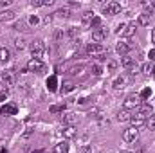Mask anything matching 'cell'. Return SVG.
Instances as JSON below:
<instances>
[{"mask_svg": "<svg viewBox=\"0 0 155 153\" xmlns=\"http://www.w3.org/2000/svg\"><path fill=\"white\" fill-rule=\"evenodd\" d=\"M31 5L33 7H41V5H45V0H33Z\"/></svg>", "mask_w": 155, "mask_h": 153, "instance_id": "cell-40", "label": "cell"}, {"mask_svg": "<svg viewBox=\"0 0 155 153\" xmlns=\"http://www.w3.org/2000/svg\"><path fill=\"white\" fill-rule=\"evenodd\" d=\"M15 16H16V13L11 11V9L0 11V24H4V22H11V20H15Z\"/></svg>", "mask_w": 155, "mask_h": 153, "instance_id": "cell-13", "label": "cell"}, {"mask_svg": "<svg viewBox=\"0 0 155 153\" xmlns=\"http://www.w3.org/2000/svg\"><path fill=\"white\" fill-rule=\"evenodd\" d=\"M141 103H143V99L139 97V94H132V96H128L126 99H124V103H123V110H135V108H139L141 106Z\"/></svg>", "mask_w": 155, "mask_h": 153, "instance_id": "cell-2", "label": "cell"}, {"mask_svg": "<svg viewBox=\"0 0 155 153\" xmlns=\"http://www.w3.org/2000/svg\"><path fill=\"white\" fill-rule=\"evenodd\" d=\"M9 60H11V50H9L7 47H0V61L5 63V61H9Z\"/></svg>", "mask_w": 155, "mask_h": 153, "instance_id": "cell-25", "label": "cell"}, {"mask_svg": "<svg viewBox=\"0 0 155 153\" xmlns=\"http://www.w3.org/2000/svg\"><path fill=\"white\" fill-rule=\"evenodd\" d=\"M92 20H94V13H92V11H85V13L81 15V24H83V25H90Z\"/></svg>", "mask_w": 155, "mask_h": 153, "instance_id": "cell-21", "label": "cell"}, {"mask_svg": "<svg viewBox=\"0 0 155 153\" xmlns=\"http://www.w3.org/2000/svg\"><path fill=\"white\" fill-rule=\"evenodd\" d=\"M130 83V77L128 76H117L114 79V83H112V86H114V90H123V88H126V85Z\"/></svg>", "mask_w": 155, "mask_h": 153, "instance_id": "cell-9", "label": "cell"}, {"mask_svg": "<svg viewBox=\"0 0 155 153\" xmlns=\"http://www.w3.org/2000/svg\"><path fill=\"white\" fill-rule=\"evenodd\" d=\"M135 31H137V24H126V29H124L123 36H126V38H132V36L135 34Z\"/></svg>", "mask_w": 155, "mask_h": 153, "instance_id": "cell-22", "label": "cell"}, {"mask_svg": "<svg viewBox=\"0 0 155 153\" xmlns=\"http://www.w3.org/2000/svg\"><path fill=\"white\" fill-rule=\"evenodd\" d=\"M4 88H5V85H4V83H2V79H0V90H4Z\"/></svg>", "mask_w": 155, "mask_h": 153, "instance_id": "cell-46", "label": "cell"}, {"mask_svg": "<svg viewBox=\"0 0 155 153\" xmlns=\"http://www.w3.org/2000/svg\"><path fill=\"white\" fill-rule=\"evenodd\" d=\"M27 70H31V72H38V74H43V72L47 70V67H45V63H43L41 60H35V58H31V60L27 61Z\"/></svg>", "mask_w": 155, "mask_h": 153, "instance_id": "cell-5", "label": "cell"}, {"mask_svg": "<svg viewBox=\"0 0 155 153\" xmlns=\"http://www.w3.org/2000/svg\"><path fill=\"white\" fill-rule=\"evenodd\" d=\"M90 27H92V31H96V29H99V27H101V18H99V16H94V20H92V24H90Z\"/></svg>", "mask_w": 155, "mask_h": 153, "instance_id": "cell-33", "label": "cell"}, {"mask_svg": "<svg viewBox=\"0 0 155 153\" xmlns=\"http://www.w3.org/2000/svg\"><path fill=\"white\" fill-rule=\"evenodd\" d=\"M152 7H153V13H155V0L152 2Z\"/></svg>", "mask_w": 155, "mask_h": 153, "instance_id": "cell-47", "label": "cell"}, {"mask_svg": "<svg viewBox=\"0 0 155 153\" xmlns=\"http://www.w3.org/2000/svg\"><path fill=\"white\" fill-rule=\"evenodd\" d=\"M124 29H126V24H119V25H117V29H116V33H117V34H123V33H124Z\"/></svg>", "mask_w": 155, "mask_h": 153, "instance_id": "cell-41", "label": "cell"}, {"mask_svg": "<svg viewBox=\"0 0 155 153\" xmlns=\"http://www.w3.org/2000/svg\"><path fill=\"white\" fill-rule=\"evenodd\" d=\"M119 122H124V121H130L132 119V112L130 110H119L117 112V117H116Z\"/></svg>", "mask_w": 155, "mask_h": 153, "instance_id": "cell-20", "label": "cell"}, {"mask_svg": "<svg viewBox=\"0 0 155 153\" xmlns=\"http://www.w3.org/2000/svg\"><path fill=\"white\" fill-rule=\"evenodd\" d=\"M79 153H92V146H90V144H83V146L79 148Z\"/></svg>", "mask_w": 155, "mask_h": 153, "instance_id": "cell-36", "label": "cell"}, {"mask_svg": "<svg viewBox=\"0 0 155 153\" xmlns=\"http://www.w3.org/2000/svg\"><path fill=\"white\" fill-rule=\"evenodd\" d=\"M107 36H108V29L107 27H99V29H96V31H92V40L96 41V43H101L103 40H107Z\"/></svg>", "mask_w": 155, "mask_h": 153, "instance_id": "cell-8", "label": "cell"}, {"mask_svg": "<svg viewBox=\"0 0 155 153\" xmlns=\"http://www.w3.org/2000/svg\"><path fill=\"white\" fill-rule=\"evenodd\" d=\"M61 135H63L65 139H74V137H76V128H74V126H65V128L61 130Z\"/></svg>", "mask_w": 155, "mask_h": 153, "instance_id": "cell-17", "label": "cell"}, {"mask_svg": "<svg viewBox=\"0 0 155 153\" xmlns=\"http://www.w3.org/2000/svg\"><path fill=\"white\" fill-rule=\"evenodd\" d=\"M146 128H148L150 132H155V114H152L146 119Z\"/></svg>", "mask_w": 155, "mask_h": 153, "instance_id": "cell-28", "label": "cell"}, {"mask_svg": "<svg viewBox=\"0 0 155 153\" xmlns=\"http://www.w3.org/2000/svg\"><path fill=\"white\" fill-rule=\"evenodd\" d=\"M74 88H76V85H74L72 81H63V85H61L60 92H61V94H69V92H72Z\"/></svg>", "mask_w": 155, "mask_h": 153, "instance_id": "cell-24", "label": "cell"}, {"mask_svg": "<svg viewBox=\"0 0 155 153\" xmlns=\"http://www.w3.org/2000/svg\"><path fill=\"white\" fill-rule=\"evenodd\" d=\"M15 29H16V31H29V29H25V24H24V22L15 24Z\"/></svg>", "mask_w": 155, "mask_h": 153, "instance_id": "cell-39", "label": "cell"}, {"mask_svg": "<svg viewBox=\"0 0 155 153\" xmlns=\"http://www.w3.org/2000/svg\"><path fill=\"white\" fill-rule=\"evenodd\" d=\"M116 50H117V54H121V56H128V52H130V45H128V41H117Z\"/></svg>", "mask_w": 155, "mask_h": 153, "instance_id": "cell-14", "label": "cell"}, {"mask_svg": "<svg viewBox=\"0 0 155 153\" xmlns=\"http://www.w3.org/2000/svg\"><path fill=\"white\" fill-rule=\"evenodd\" d=\"M85 70H87L85 65H76V67H71V69H69V74H71V76H83Z\"/></svg>", "mask_w": 155, "mask_h": 153, "instance_id": "cell-18", "label": "cell"}, {"mask_svg": "<svg viewBox=\"0 0 155 153\" xmlns=\"http://www.w3.org/2000/svg\"><path fill=\"white\" fill-rule=\"evenodd\" d=\"M152 41H153V43H155V29H153V31H152Z\"/></svg>", "mask_w": 155, "mask_h": 153, "instance_id": "cell-45", "label": "cell"}, {"mask_svg": "<svg viewBox=\"0 0 155 153\" xmlns=\"http://www.w3.org/2000/svg\"><path fill=\"white\" fill-rule=\"evenodd\" d=\"M150 94H152V90H150V88H144V90L139 94V97H141V99H146V97H150Z\"/></svg>", "mask_w": 155, "mask_h": 153, "instance_id": "cell-37", "label": "cell"}, {"mask_svg": "<svg viewBox=\"0 0 155 153\" xmlns=\"http://www.w3.org/2000/svg\"><path fill=\"white\" fill-rule=\"evenodd\" d=\"M78 121V115L76 114H65L63 115V122L67 126H74V122Z\"/></svg>", "mask_w": 155, "mask_h": 153, "instance_id": "cell-26", "label": "cell"}, {"mask_svg": "<svg viewBox=\"0 0 155 153\" xmlns=\"http://www.w3.org/2000/svg\"><path fill=\"white\" fill-rule=\"evenodd\" d=\"M103 72H105V70H103L101 65H92V74H94V76H101Z\"/></svg>", "mask_w": 155, "mask_h": 153, "instance_id": "cell-35", "label": "cell"}, {"mask_svg": "<svg viewBox=\"0 0 155 153\" xmlns=\"http://www.w3.org/2000/svg\"><path fill=\"white\" fill-rule=\"evenodd\" d=\"M9 97V90L7 88H4V90H0V101H5Z\"/></svg>", "mask_w": 155, "mask_h": 153, "instance_id": "cell-38", "label": "cell"}, {"mask_svg": "<svg viewBox=\"0 0 155 153\" xmlns=\"http://www.w3.org/2000/svg\"><path fill=\"white\" fill-rule=\"evenodd\" d=\"M52 153H69V144L63 141V142H58L54 148H52Z\"/></svg>", "mask_w": 155, "mask_h": 153, "instance_id": "cell-23", "label": "cell"}, {"mask_svg": "<svg viewBox=\"0 0 155 153\" xmlns=\"http://www.w3.org/2000/svg\"><path fill=\"white\" fill-rule=\"evenodd\" d=\"M153 67L155 65H152V63H144V65L141 67V70H143L146 76H150V74H153Z\"/></svg>", "mask_w": 155, "mask_h": 153, "instance_id": "cell-30", "label": "cell"}, {"mask_svg": "<svg viewBox=\"0 0 155 153\" xmlns=\"http://www.w3.org/2000/svg\"><path fill=\"white\" fill-rule=\"evenodd\" d=\"M121 13V4L117 2H110L103 7V15H119Z\"/></svg>", "mask_w": 155, "mask_h": 153, "instance_id": "cell-10", "label": "cell"}, {"mask_svg": "<svg viewBox=\"0 0 155 153\" xmlns=\"http://www.w3.org/2000/svg\"><path fill=\"white\" fill-rule=\"evenodd\" d=\"M49 110H51V114H58V112H63V110H65V105H63V103H61V105H52Z\"/></svg>", "mask_w": 155, "mask_h": 153, "instance_id": "cell-31", "label": "cell"}, {"mask_svg": "<svg viewBox=\"0 0 155 153\" xmlns=\"http://www.w3.org/2000/svg\"><path fill=\"white\" fill-rule=\"evenodd\" d=\"M18 112V108H16V105H13V103H5L2 108H0V115H16Z\"/></svg>", "mask_w": 155, "mask_h": 153, "instance_id": "cell-12", "label": "cell"}, {"mask_svg": "<svg viewBox=\"0 0 155 153\" xmlns=\"http://www.w3.org/2000/svg\"><path fill=\"white\" fill-rule=\"evenodd\" d=\"M117 67H119V63H117L116 60H110L108 65H107V74H108V72H116Z\"/></svg>", "mask_w": 155, "mask_h": 153, "instance_id": "cell-29", "label": "cell"}, {"mask_svg": "<svg viewBox=\"0 0 155 153\" xmlns=\"http://www.w3.org/2000/svg\"><path fill=\"white\" fill-rule=\"evenodd\" d=\"M29 49H31V56L35 60H40L45 52V43H43V40H35V41H31Z\"/></svg>", "mask_w": 155, "mask_h": 153, "instance_id": "cell-4", "label": "cell"}, {"mask_svg": "<svg viewBox=\"0 0 155 153\" xmlns=\"http://www.w3.org/2000/svg\"><path fill=\"white\" fill-rule=\"evenodd\" d=\"M121 65H123L130 74H137V72H139V63H137V60L132 58V56H123Z\"/></svg>", "mask_w": 155, "mask_h": 153, "instance_id": "cell-3", "label": "cell"}, {"mask_svg": "<svg viewBox=\"0 0 155 153\" xmlns=\"http://www.w3.org/2000/svg\"><path fill=\"white\" fill-rule=\"evenodd\" d=\"M152 76H153V77H155V67H153V74H152Z\"/></svg>", "mask_w": 155, "mask_h": 153, "instance_id": "cell-49", "label": "cell"}, {"mask_svg": "<svg viewBox=\"0 0 155 153\" xmlns=\"http://www.w3.org/2000/svg\"><path fill=\"white\" fill-rule=\"evenodd\" d=\"M148 58H150L152 61H155V49H152V50L148 52Z\"/></svg>", "mask_w": 155, "mask_h": 153, "instance_id": "cell-44", "label": "cell"}, {"mask_svg": "<svg viewBox=\"0 0 155 153\" xmlns=\"http://www.w3.org/2000/svg\"><path fill=\"white\" fill-rule=\"evenodd\" d=\"M121 153H130V151H121Z\"/></svg>", "mask_w": 155, "mask_h": 153, "instance_id": "cell-50", "label": "cell"}, {"mask_svg": "<svg viewBox=\"0 0 155 153\" xmlns=\"http://www.w3.org/2000/svg\"><path fill=\"white\" fill-rule=\"evenodd\" d=\"M33 153H43V151H41V150H38V151H33Z\"/></svg>", "mask_w": 155, "mask_h": 153, "instance_id": "cell-48", "label": "cell"}, {"mask_svg": "<svg viewBox=\"0 0 155 153\" xmlns=\"http://www.w3.org/2000/svg\"><path fill=\"white\" fill-rule=\"evenodd\" d=\"M139 114H143L144 117H150V115L153 114V106H152L150 103L143 101V103H141V106H139Z\"/></svg>", "mask_w": 155, "mask_h": 153, "instance_id": "cell-15", "label": "cell"}, {"mask_svg": "<svg viewBox=\"0 0 155 153\" xmlns=\"http://www.w3.org/2000/svg\"><path fill=\"white\" fill-rule=\"evenodd\" d=\"M54 16H56V18H69V16H71V11H69L67 7H61V9H58V11L54 13Z\"/></svg>", "mask_w": 155, "mask_h": 153, "instance_id": "cell-27", "label": "cell"}, {"mask_svg": "<svg viewBox=\"0 0 155 153\" xmlns=\"http://www.w3.org/2000/svg\"><path fill=\"white\" fill-rule=\"evenodd\" d=\"M0 5L2 7H7V5H11V0H0Z\"/></svg>", "mask_w": 155, "mask_h": 153, "instance_id": "cell-43", "label": "cell"}, {"mask_svg": "<svg viewBox=\"0 0 155 153\" xmlns=\"http://www.w3.org/2000/svg\"><path fill=\"white\" fill-rule=\"evenodd\" d=\"M137 137H139V130L134 128V126H130V128H126V130L123 132V141H124V142H134Z\"/></svg>", "mask_w": 155, "mask_h": 153, "instance_id": "cell-7", "label": "cell"}, {"mask_svg": "<svg viewBox=\"0 0 155 153\" xmlns=\"http://www.w3.org/2000/svg\"><path fill=\"white\" fill-rule=\"evenodd\" d=\"M0 79H2V83L5 85V86H13L15 83H16V72L11 69V70H5V72H2L0 74Z\"/></svg>", "mask_w": 155, "mask_h": 153, "instance_id": "cell-6", "label": "cell"}, {"mask_svg": "<svg viewBox=\"0 0 155 153\" xmlns=\"http://www.w3.org/2000/svg\"><path fill=\"white\" fill-rule=\"evenodd\" d=\"M15 49H18V50L25 49V40L24 38H16L15 40Z\"/></svg>", "mask_w": 155, "mask_h": 153, "instance_id": "cell-32", "label": "cell"}, {"mask_svg": "<svg viewBox=\"0 0 155 153\" xmlns=\"http://www.w3.org/2000/svg\"><path fill=\"white\" fill-rule=\"evenodd\" d=\"M150 22H152V15L150 13H144V15H139V18H137V25H150Z\"/></svg>", "mask_w": 155, "mask_h": 153, "instance_id": "cell-16", "label": "cell"}, {"mask_svg": "<svg viewBox=\"0 0 155 153\" xmlns=\"http://www.w3.org/2000/svg\"><path fill=\"white\" fill-rule=\"evenodd\" d=\"M146 119H148V117H144L143 114H139V112H137V115H132L130 122H132V126H134V128H137V130H139L143 124H146Z\"/></svg>", "mask_w": 155, "mask_h": 153, "instance_id": "cell-11", "label": "cell"}, {"mask_svg": "<svg viewBox=\"0 0 155 153\" xmlns=\"http://www.w3.org/2000/svg\"><path fill=\"white\" fill-rule=\"evenodd\" d=\"M105 52H107V49H105V45H103V43H96V41H92V43H88V45H87V54H88V56H92V58L105 56Z\"/></svg>", "mask_w": 155, "mask_h": 153, "instance_id": "cell-1", "label": "cell"}, {"mask_svg": "<svg viewBox=\"0 0 155 153\" xmlns=\"http://www.w3.org/2000/svg\"><path fill=\"white\" fill-rule=\"evenodd\" d=\"M38 24H40V16H36V15H31V16H29V25H31V27H36Z\"/></svg>", "mask_w": 155, "mask_h": 153, "instance_id": "cell-34", "label": "cell"}, {"mask_svg": "<svg viewBox=\"0 0 155 153\" xmlns=\"http://www.w3.org/2000/svg\"><path fill=\"white\" fill-rule=\"evenodd\" d=\"M47 90L49 92H56L58 90V77L56 76H51L47 79Z\"/></svg>", "mask_w": 155, "mask_h": 153, "instance_id": "cell-19", "label": "cell"}, {"mask_svg": "<svg viewBox=\"0 0 155 153\" xmlns=\"http://www.w3.org/2000/svg\"><path fill=\"white\" fill-rule=\"evenodd\" d=\"M90 101V97H81V99H78V105H87Z\"/></svg>", "mask_w": 155, "mask_h": 153, "instance_id": "cell-42", "label": "cell"}, {"mask_svg": "<svg viewBox=\"0 0 155 153\" xmlns=\"http://www.w3.org/2000/svg\"><path fill=\"white\" fill-rule=\"evenodd\" d=\"M2 153H7V151H2Z\"/></svg>", "mask_w": 155, "mask_h": 153, "instance_id": "cell-51", "label": "cell"}]
</instances>
